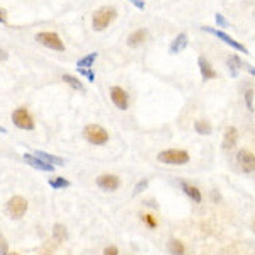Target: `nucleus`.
<instances>
[{
  "mask_svg": "<svg viewBox=\"0 0 255 255\" xmlns=\"http://www.w3.org/2000/svg\"><path fill=\"white\" fill-rule=\"evenodd\" d=\"M53 237H55V240H56L58 243L65 242V240L68 238L67 228H65L63 225H55V226H53Z\"/></svg>",
  "mask_w": 255,
  "mask_h": 255,
  "instance_id": "18",
  "label": "nucleus"
},
{
  "mask_svg": "<svg viewBox=\"0 0 255 255\" xmlns=\"http://www.w3.org/2000/svg\"><path fill=\"white\" fill-rule=\"evenodd\" d=\"M12 121H14V125L17 128H20V129H27V131L34 129V119L26 108L16 109V111L12 112Z\"/></svg>",
  "mask_w": 255,
  "mask_h": 255,
  "instance_id": "7",
  "label": "nucleus"
},
{
  "mask_svg": "<svg viewBox=\"0 0 255 255\" xmlns=\"http://www.w3.org/2000/svg\"><path fill=\"white\" fill-rule=\"evenodd\" d=\"M119 184H121V181L114 174H102L97 177V185L102 191H116L119 187Z\"/></svg>",
  "mask_w": 255,
  "mask_h": 255,
  "instance_id": "9",
  "label": "nucleus"
},
{
  "mask_svg": "<svg viewBox=\"0 0 255 255\" xmlns=\"http://www.w3.org/2000/svg\"><path fill=\"white\" fill-rule=\"evenodd\" d=\"M146 187H148V181H146V179H143V181H140L136 185H134V192H133V194H134V196H136V194H141V192H143Z\"/></svg>",
  "mask_w": 255,
  "mask_h": 255,
  "instance_id": "26",
  "label": "nucleus"
},
{
  "mask_svg": "<svg viewBox=\"0 0 255 255\" xmlns=\"http://www.w3.org/2000/svg\"><path fill=\"white\" fill-rule=\"evenodd\" d=\"M148 39V31L146 29H136L128 36V46L131 48H136V46H141L145 41Z\"/></svg>",
  "mask_w": 255,
  "mask_h": 255,
  "instance_id": "14",
  "label": "nucleus"
},
{
  "mask_svg": "<svg viewBox=\"0 0 255 255\" xmlns=\"http://www.w3.org/2000/svg\"><path fill=\"white\" fill-rule=\"evenodd\" d=\"M0 133L5 134V133H7V129H5V128H3V126H0Z\"/></svg>",
  "mask_w": 255,
  "mask_h": 255,
  "instance_id": "36",
  "label": "nucleus"
},
{
  "mask_svg": "<svg viewBox=\"0 0 255 255\" xmlns=\"http://www.w3.org/2000/svg\"><path fill=\"white\" fill-rule=\"evenodd\" d=\"M9 58V53L5 50H0V61H5Z\"/></svg>",
  "mask_w": 255,
  "mask_h": 255,
  "instance_id": "33",
  "label": "nucleus"
},
{
  "mask_svg": "<svg viewBox=\"0 0 255 255\" xmlns=\"http://www.w3.org/2000/svg\"><path fill=\"white\" fill-rule=\"evenodd\" d=\"M63 82H67V84L70 85L72 89H75V91H84L82 82L78 80V78H75L73 75H63Z\"/></svg>",
  "mask_w": 255,
  "mask_h": 255,
  "instance_id": "24",
  "label": "nucleus"
},
{
  "mask_svg": "<svg viewBox=\"0 0 255 255\" xmlns=\"http://www.w3.org/2000/svg\"><path fill=\"white\" fill-rule=\"evenodd\" d=\"M198 65H199V70H201V77L204 82L208 80H215L216 77H218V73H216V70L213 68V65L209 63L208 60H206L204 56H199L198 58Z\"/></svg>",
  "mask_w": 255,
  "mask_h": 255,
  "instance_id": "12",
  "label": "nucleus"
},
{
  "mask_svg": "<svg viewBox=\"0 0 255 255\" xmlns=\"http://www.w3.org/2000/svg\"><path fill=\"white\" fill-rule=\"evenodd\" d=\"M254 95H255L254 89H247L245 91V104H247V109H249L250 112L254 111Z\"/></svg>",
  "mask_w": 255,
  "mask_h": 255,
  "instance_id": "25",
  "label": "nucleus"
},
{
  "mask_svg": "<svg viewBox=\"0 0 255 255\" xmlns=\"http://www.w3.org/2000/svg\"><path fill=\"white\" fill-rule=\"evenodd\" d=\"M194 129L198 131L199 134H211L213 133V126L209 125L208 121H202V119H199V121L194 123Z\"/></svg>",
  "mask_w": 255,
  "mask_h": 255,
  "instance_id": "21",
  "label": "nucleus"
},
{
  "mask_svg": "<svg viewBox=\"0 0 255 255\" xmlns=\"http://www.w3.org/2000/svg\"><path fill=\"white\" fill-rule=\"evenodd\" d=\"M131 3H133L134 7H138V9H145V2L143 0H129Z\"/></svg>",
  "mask_w": 255,
  "mask_h": 255,
  "instance_id": "32",
  "label": "nucleus"
},
{
  "mask_svg": "<svg viewBox=\"0 0 255 255\" xmlns=\"http://www.w3.org/2000/svg\"><path fill=\"white\" fill-rule=\"evenodd\" d=\"M95 58H97V53H89L85 58L78 60L77 68H92V65H94V61H95Z\"/></svg>",
  "mask_w": 255,
  "mask_h": 255,
  "instance_id": "23",
  "label": "nucleus"
},
{
  "mask_svg": "<svg viewBox=\"0 0 255 255\" xmlns=\"http://www.w3.org/2000/svg\"><path fill=\"white\" fill-rule=\"evenodd\" d=\"M7 255H19V254H7Z\"/></svg>",
  "mask_w": 255,
  "mask_h": 255,
  "instance_id": "38",
  "label": "nucleus"
},
{
  "mask_svg": "<svg viewBox=\"0 0 255 255\" xmlns=\"http://www.w3.org/2000/svg\"><path fill=\"white\" fill-rule=\"evenodd\" d=\"M104 255H118V249L116 247H108L104 250Z\"/></svg>",
  "mask_w": 255,
  "mask_h": 255,
  "instance_id": "31",
  "label": "nucleus"
},
{
  "mask_svg": "<svg viewBox=\"0 0 255 255\" xmlns=\"http://www.w3.org/2000/svg\"><path fill=\"white\" fill-rule=\"evenodd\" d=\"M243 67V63L240 61L238 56H235L233 55L232 58H228V68H230V73H232V77H237L238 75V68Z\"/></svg>",
  "mask_w": 255,
  "mask_h": 255,
  "instance_id": "20",
  "label": "nucleus"
},
{
  "mask_svg": "<svg viewBox=\"0 0 255 255\" xmlns=\"http://www.w3.org/2000/svg\"><path fill=\"white\" fill-rule=\"evenodd\" d=\"M168 250L172 252V255H184L185 254V247L181 240H170V242H168Z\"/></svg>",
  "mask_w": 255,
  "mask_h": 255,
  "instance_id": "19",
  "label": "nucleus"
},
{
  "mask_svg": "<svg viewBox=\"0 0 255 255\" xmlns=\"http://www.w3.org/2000/svg\"><path fill=\"white\" fill-rule=\"evenodd\" d=\"M245 68H247V72H249L250 75H254V77H255V68L254 67H250V65H245Z\"/></svg>",
  "mask_w": 255,
  "mask_h": 255,
  "instance_id": "35",
  "label": "nucleus"
},
{
  "mask_svg": "<svg viewBox=\"0 0 255 255\" xmlns=\"http://www.w3.org/2000/svg\"><path fill=\"white\" fill-rule=\"evenodd\" d=\"M22 157H24V160L27 162V165L37 168V170H41V172H53L55 170V165H51V164H48V162L41 160V158H37L36 155L24 153Z\"/></svg>",
  "mask_w": 255,
  "mask_h": 255,
  "instance_id": "11",
  "label": "nucleus"
},
{
  "mask_svg": "<svg viewBox=\"0 0 255 255\" xmlns=\"http://www.w3.org/2000/svg\"><path fill=\"white\" fill-rule=\"evenodd\" d=\"M36 41L43 44V46L50 48V50H55V51H63L65 50L63 41H61V37L58 36L56 33H50V31L37 33L36 34Z\"/></svg>",
  "mask_w": 255,
  "mask_h": 255,
  "instance_id": "4",
  "label": "nucleus"
},
{
  "mask_svg": "<svg viewBox=\"0 0 255 255\" xmlns=\"http://www.w3.org/2000/svg\"><path fill=\"white\" fill-rule=\"evenodd\" d=\"M7 249H9V243H7V240L0 233V255H7Z\"/></svg>",
  "mask_w": 255,
  "mask_h": 255,
  "instance_id": "29",
  "label": "nucleus"
},
{
  "mask_svg": "<svg viewBox=\"0 0 255 255\" xmlns=\"http://www.w3.org/2000/svg\"><path fill=\"white\" fill-rule=\"evenodd\" d=\"M181 185H182V191L185 192V196H187V198H191V201L201 202V199H202L201 191H199L196 185H191L189 182H181Z\"/></svg>",
  "mask_w": 255,
  "mask_h": 255,
  "instance_id": "16",
  "label": "nucleus"
},
{
  "mask_svg": "<svg viewBox=\"0 0 255 255\" xmlns=\"http://www.w3.org/2000/svg\"><path fill=\"white\" fill-rule=\"evenodd\" d=\"M5 20H7L5 12H3V10H0V22H2V24H5Z\"/></svg>",
  "mask_w": 255,
  "mask_h": 255,
  "instance_id": "34",
  "label": "nucleus"
},
{
  "mask_svg": "<svg viewBox=\"0 0 255 255\" xmlns=\"http://www.w3.org/2000/svg\"><path fill=\"white\" fill-rule=\"evenodd\" d=\"M252 230L255 232V219H254V223H252Z\"/></svg>",
  "mask_w": 255,
  "mask_h": 255,
  "instance_id": "37",
  "label": "nucleus"
},
{
  "mask_svg": "<svg viewBox=\"0 0 255 255\" xmlns=\"http://www.w3.org/2000/svg\"><path fill=\"white\" fill-rule=\"evenodd\" d=\"M78 72H80L82 75H84V77H87V80L89 82H94V73H92V70L91 68H78Z\"/></svg>",
  "mask_w": 255,
  "mask_h": 255,
  "instance_id": "28",
  "label": "nucleus"
},
{
  "mask_svg": "<svg viewBox=\"0 0 255 255\" xmlns=\"http://www.w3.org/2000/svg\"><path fill=\"white\" fill-rule=\"evenodd\" d=\"M34 155H36L37 158H41V160H44V162H48V164H51V165H65V160H63V158L55 157V155L44 153V151H39V150L34 151Z\"/></svg>",
  "mask_w": 255,
  "mask_h": 255,
  "instance_id": "17",
  "label": "nucleus"
},
{
  "mask_svg": "<svg viewBox=\"0 0 255 255\" xmlns=\"http://www.w3.org/2000/svg\"><path fill=\"white\" fill-rule=\"evenodd\" d=\"M238 129L235 126H228L225 129V136H223V150H232L235 148L237 141H238Z\"/></svg>",
  "mask_w": 255,
  "mask_h": 255,
  "instance_id": "13",
  "label": "nucleus"
},
{
  "mask_svg": "<svg viewBox=\"0 0 255 255\" xmlns=\"http://www.w3.org/2000/svg\"><path fill=\"white\" fill-rule=\"evenodd\" d=\"M185 46H187V34L181 33L174 41H172L170 48H168V53H170V55H177V53H181V51L184 50Z\"/></svg>",
  "mask_w": 255,
  "mask_h": 255,
  "instance_id": "15",
  "label": "nucleus"
},
{
  "mask_svg": "<svg viewBox=\"0 0 255 255\" xmlns=\"http://www.w3.org/2000/svg\"><path fill=\"white\" fill-rule=\"evenodd\" d=\"M48 184L51 185V187L55 189V191H60V189H65L70 185V181H67L65 177H55V179H50V182Z\"/></svg>",
  "mask_w": 255,
  "mask_h": 255,
  "instance_id": "22",
  "label": "nucleus"
},
{
  "mask_svg": "<svg viewBox=\"0 0 255 255\" xmlns=\"http://www.w3.org/2000/svg\"><path fill=\"white\" fill-rule=\"evenodd\" d=\"M202 31H206V33H209V34H213V36H216V37H218V39H221L225 44H228V46H232L233 50L240 51V53H243V55H249V50H247V48L243 46L242 43H238V41H235L232 36H228V34L223 33V31L215 29V27H209V26H204V27H202Z\"/></svg>",
  "mask_w": 255,
  "mask_h": 255,
  "instance_id": "6",
  "label": "nucleus"
},
{
  "mask_svg": "<svg viewBox=\"0 0 255 255\" xmlns=\"http://www.w3.org/2000/svg\"><path fill=\"white\" fill-rule=\"evenodd\" d=\"M27 211V201L22 196H14L9 199L7 202V213H9L10 218L14 219H20Z\"/></svg>",
  "mask_w": 255,
  "mask_h": 255,
  "instance_id": "5",
  "label": "nucleus"
},
{
  "mask_svg": "<svg viewBox=\"0 0 255 255\" xmlns=\"http://www.w3.org/2000/svg\"><path fill=\"white\" fill-rule=\"evenodd\" d=\"M237 162H238L240 168H242L245 174H252L255 172V155L250 150H240L237 153Z\"/></svg>",
  "mask_w": 255,
  "mask_h": 255,
  "instance_id": "8",
  "label": "nucleus"
},
{
  "mask_svg": "<svg viewBox=\"0 0 255 255\" xmlns=\"http://www.w3.org/2000/svg\"><path fill=\"white\" fill-rule=\"evenodd\" d=\"M118 17V10L114 7H101L94 12L92 17V27L94 31H104L106 27H109V24Z\"/></svg>",
  "mask_w": 255,
  "mask_h": 255,
  "instance_id": "1",
  "label": "nucleus"
},
{
  "mask_svg": "<svg viewBox=\"0 0 255 255\" xmlns=\"http://www.w3.org/2000/svg\"><path fill=\"white\" fill-rule=\"evenodd\" d=\"M158 162L165 165H185L189 162V153L185 150H179V148H170V150H164L158 153Z\"/></svg>",
  "mask_w": 255,
  "mask_h": 255,
  "instance_id": "2",
  "label": "nucleus"
},
{
  "mask_svg": "<svg viewBox=\"0 0 255 255\" xmlns=\"http://www.w3.org/2000/svg\"><path fill=\"white\" fill-rule=\"evenodd\" d=\"M84 136L92 145H106L109 141V133L99 125H89L84 129Z\"/></svg>",
  "mask_w": 255,
  "mask_h": 255,
  "instance_id": "3",
  "label": "nucleus"
},
{
  "mask_svg": "<svg viewBox=\"0 0 255 255\" xmlns=\"http://www.w3.org/2000/svg\"><path fill=\"white\" fill-rule=\"evenodd\" d=\"M143 219H145V221H146V225H148V226H151V228H157V221H155L153 216H151V215H145V216H143Z\"/></svg>",
  "mask_w": 255,
  "mask_h": 255,
  "instance_id": "30",
  "label": "nucleus"
},
{
  "mask_svg": "<svg viewBox=\"0 0 255 255\" xmlns=\"http://www.w3.org/2000/svg\"><path fill=\"white\" fill-rule=\"evenodd\" d=\"M111 101L114 102V106L118 109H128V106H129V95H128V92L125 89L121 87H112L111 89Z\"/></svg>",
  "mask_w": 255,
  "mask_h": 255,
  "instance_id": "10",
  "label": "nucleus"
},
{
  "mask_svg": "<svg viewBox=\"0 0 255 255\" xmlns=\"http://www.w3.org/2000/svg\"><path fill=\"white\" fill-rule=\"evenodd\" d=\"M215 19H216V24H218V27H223V29H225V27L230 26L228 20H226L225 17H223V14H216Z\"/></svg>",
  "mask_w": 255,
  "mask_h": 255,
  "instance_id": "27",
  "label": "nucleus"
}]
</instances>
